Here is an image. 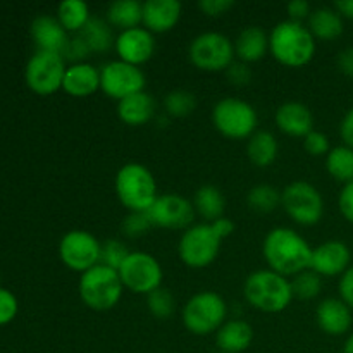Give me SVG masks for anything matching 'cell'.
<instances>
[{"label": "cell", "mask_w": 353, "mask_h": 353, "mask_svg": "<svg viewBox=\"0 0 353 353\" xmlns=\"http://www.w3.org/2000/svg\"><path fill=\"white\" fill-rule=\"evenodd\" d=\"M312 252L314 247L293 228H272L262 241V255L268 268L285 278L310 269Z\"/></svg>", "instance_id": "obj_1"}, {"label": "cell", "mask_w": 353, "mask_h": 353, "mask_svg": "<svg viewBox=\"0 0 353 353\" xmlns=\"http://www.w3.org/2000/svg\"><path fill=\"white\" fill-rule=\"evenodd\" d=\"M317 41L309 28L299 21L285 19L269 33V52L272 57L288 68H302L314 59Z\"/></svg>", "instance_id": "obj_2"}, {"label": "cell", "mask_w": 353, "mask_h": 353, "mask_svg": "<svg viewBox=\"0 0 353 353\" xmlns=\"http://www.w3.org/2000/svg\"><path fill=\"white\" fill-rule=\"evenodd\" d=\"M243 296L250 307L264 314H279L293 302L292 281L271 269L250 272L243 283Z\"/></svg>", "instance_id": "obj_3"}, {"label": "cell", "mask_w": 353, "mask_h": 353, "mask_svg": "<svg viewBox=\"0 0 353 353\" xmlns=\"http://www.w3.org/2000/svg\"><path fill=\"white\" fill-rule=\"evenodd\" d=\"M114 190L130 212H148L159 196L154 172L140 162H128L117 171Z\"/></svg>", "instance_id": "obj_4"}, {"label": "cell", "mask_w": 353, "mask_h": 353, "mask_svg": "<svg viewBox=\"0 0 353 353\" xmlns=\"http://www.w3.org/2000/svg\"><path fill=\"white\" fill-rule=\"evenodd\" d=\"M183 326L195 336L216 334L228 321V303L219 293L203 290L186 300L181 310Z\"/></svg>", "instance_id": "obj_5"}, {"label": "cell", "mask_w": 353, "mask_h": 353, "mask_svg": "<svg viewBox=\"0 0 353 353\" xmlns=\"http://www.w3.org/2000/svg\"><path fill=\"white\" fill-rule=\"evenodd\" d=\"M78 293L88 309L105 312L121 302L124 286L116 269L99 264L79 276Z\"/></svg>", "instance_id": "obj_6"}, {"label": "cell", "mask_w": 353, "mask_h": 353, "mask_svg": "<svg viewBox=\"0 0 353 353\" xmlns=\"http://www.w3.org/2000/svg\"><path fill=\"white\" fill-rule=\"evenodd\" d=\"M212 124L230 140H248L257 131V109L247 100L224 97L212 107Z\"/></svg>", "instance_id": "obj_7"}, {"label": "cell", "mask_w": 353, "mask_h": 353, "mask_svg": "<svg viewBox=\"0 0 353 353\" xmlns=\"http://www.w3.org/2000/svg\"><path fill=\"white\" fill-rule=\"evenodd\" d=\"M281 207L300 226H316L324 216L323 193L305 179H296L281 190Z\"/></svg>", "instance_id": "obj_8"}, {"label": "cell", "mask_w": 353, "mask_h": 353, "mask_svg": "<svg viewBox=\"0 0 353 353\" xmlns=\"http://www.w3.org/2000/svg\"><path fill=\"white\" fill-rule=\"evenodd\" d=\"M219 234L210 223H196L183 231L178 241V255L186 268L205 269L212 264L221 252Z\"/></svg>", "instance_id": "obj_9"}, {"label": "cell", "mask_w": 353, "mask_h": 353, "mask_svg": "<svg viewBox=\"0 0 353 353\" xmlns=\"http://www.w3.org/2000/svg\"><path fill=\"white\" fill-rule=\"evenodd\" d=\"M188 57L195 68L207 72L226 71L234 61V43L219 31H203L196 34L188 47Z\"/></svg>", "instance_id": "obj_10"}, {"label": "cell", "mask_w": 353, "mask_h": 353, "mask_svg": "<svg viewBox=\"0 0 353 353\" xmlns=\"http://www.w3.org/2000/svg\"><path fill=\"white\" fill-rule=\"evenodd\" d=\"M117 272L124 290H130L137 295H150L161 288L164 281V269L161 262L148 252H131Z\"/></svg>", "instance_id": "obj_11"}, {"label": "cell", "mask_w": 353, "mask_h": 353, "mask_svg": "<svg viewBox=\"0 0 353 353\" xmlns=\"http://www.w3.org/2000/svg\"><path fill=\"white\" fill-rule=\"evenodd\" d=\"M100 252L102 243L86 230L68 231L59 243V257L62 264L79 274L100 264Z\"/></svg>", "instance_id": "obj_12"}, {"label": "cell", "mask_w": 353, "mask_h": 353, "mask_svg": "<svg viewBox=\"0 0 353 353\" xmlns=\"http://www.w3.org/2000/svg\"><path fill=\"white\" fill-rule=\"evenodd\" d=\"M65 69V59L61 54L37 50L26 65L28 86L38 95H52L62 88Z\"/></svg>", "instance_id": "obj_13"}, {"label": "cell", "mask_w": 353, "mask_h": 353, "mask_svg": "<svg viewBox=\"0 0 353 353\" xmlns=\"http://www.w3.org/2000/svg\"><path fill=\"white\" fill-rule=\"evenodd\" d=\"M145 85L147 78L138 65L117 59L100 68V90L117 102L134 93L145 92Z\"/></svg>", "instance_id": "obj_14"}, {"label": "cell", "mask_w": 353, "mask_h": 353, "mask_svg": "<svg viewBox=\"0 0 353 353\" xmlns=\"http://www.w3.org/2000/svg\"><path fill=\"white\" fill-rule=\"evenodd\" d=\"M154 228L164 230H188L195 221V207L192 200L178 193H164L159 195L154 205L148 210Z\"/></svg>", "instance_id": "obj_15"}, {"label": "cell", "mask_w": 353, "mask_h": 353, "mask_svg": "<svg viewBox=\"0 0 353 353\" xmlns=\"http://www.w3.org/2000/svg\"><path fill=\"white\" fill-rule=\"evenodd\" d=\"M114 50H116L119 61L140 68L141 64H145V62H148L154 57L155 34L150 33L143 26L124 30L116 37Z\"/></svg>", "instance_id": "obj_16"}, {"label": "cell", "mask_w": 353, "mask_h": 353, "mask_svg": "<svg viewBox=\"0 0 353 353\" xmlns=\"http://www.w3.org/2000/svg\"><path fill=\"white\" fill-rule=\"evenodd\" d=\"M352 265V252L345 241L327 240L317 245L312 252L310 269L321 278H336Z\"/></svg>", "instance_id": "obj_17"}, {"label": "cell", "mask_w": 353, "mask_h": 353, "mask_svg": "<svg viewBox=\"0 0 353 353\" xmlns=\"http://www.w3.org/2000/svg\"><path fill=\"white\" fill-rule=\"evenodd\" d=\"M316 323L327 336H343L352 330V309L340 296L324 299L316 309Z\"/></svg>", "instance_id": "obj_18"}, {"label": "cell", "mask_w": 353, "mask_h": 353, "mask_svg": "<svg viewBox=\"0 0 353 353\" xmlns=\"http://www.w3.org/2000/svg\"><path fill=\"white\" fill-rule=\"evenodd\" d=\"M276 126L281 133L293 138H305L314 130V114L309 105L296 100L283 102L274 114Z\"/></svg>", "instance_id": "obj_19"}, {"label": "cell", "mask_w": 353, "mask_h": 353, "mask_svg": "<svg viewBox=\"0 0 353 353\" xmlns=\"http://www.w3.org/2000/svg\"><path fill=\"white\" fill-rule=\"evenodd\" d=\"M183 14V6L178 0H145L141 24L150 33H168L174 30Z\"/></svg>", "instance_id": "obj_20"}, {"label": "cell", "mask_w": 353, "mask_h": 353, "mask_svg": "<svg viewBox=\"0 0 353 353\" xmlns=\"http://www.w3.org/2000/svg\"><path fill=\"white\" fill-rule=\"evenodd\" d=\"M31 37H33L38 50L55 52L61 55L64 54L65 47L71 40L57 17L52 16H38L31 24Z\"/></svg>", "instance_id": "obj_21"}, {"label": "cell", "mask_w": 353, "mask_h": 353, "mask_svg": "<svg viewBox=\"0 0 353 353\" xmlns=\"http://www.w3.org/2000/svg\"><path fill=\"white\" fill-rule=\"evenodd\" d=\"M62 90L76 99H85L100 90V69L90 62H78L65 69Z\"/></svg>", "instance_id": "obj_22"}, {"label": "cell", "mask_w": 353, "mask_h": 353, "mask_svg": "<svg viewBox=\"0 0 353 353\" xmlns=\"http://www.w3.org/2000/svg\"><path fill=\"white\" fill-rule=\"evenodd\" d=\"M254 341V327L243 319H230L217 330L216 345L221 353H243Z\"/></svg>", "instance_id": "obj_23"}, {"label": "cell", "mask_w": 353, "mask_h": 353, "mask_svg": "<svg viewBox=\"0 0 353 353\" xmlns=\"http://www.w3.org/2000/svg\"><path fill=\"white\" fill-rule=\"evenodd\" d=\"M236 61L252 64L265 57L269 52V34L261 26H247L234 38Z\"/></svg>", "instance_id": "obj_24"}, {"label": "cell", "mask_w": 353, "mask_h": 353, "mask_svg": "<svg viewBox=\"0 0 353 353\" xmlns=\"http://www.w3.org/2000/svg\"><path fill=\"white\" fill-rule=\"evenodd\" d=\"M155 116V100L150 93L140 92L117 102V117L128 126H143Z\"/></svg>", "instance_id": "obj_25"}, {"label": "cell", "mask_w": 353, "mask_h": 353, "mask_svg": "<svg viewBox=\"0 0 353 353\" xmlns=\"http://www.w3.org/2000/svg\"><path fill=\"white\" fill-rule=\"evenodd\" d=\"M307 28L316 40L333 41L343 34L345 23L334 7H317L307 19Z\"/></svg>", "instance_id": "obj_26"}, {"label": "cell", "mask_w": 353, "mask_h": 353, "mask_svg": "<svg viewBox=\"0 0 353 353\" xmlns=\"http://www.w3.org/2000/svg\"><path fill=\"white\" fill-rule=\"evenodd\" d=\"M278 138L268 130H257L247 141V157L257 168H269L278 159Z\"/></svg>", "instance_id": "obj_27"}, {"label": "cell", "mask_w": 353, "mask_h": 353, "mask_svg": "<svg viewBox=\"0 0 353 353\" xmlns=\"http://www.w3.org/2000/svg\"><path fill=\"white\" fill-rule=\"evenodd\" d=\"M193 207H195V212L203 219V223H214V221L224 217L226 199L217 186L202 185L193 195Z\"/></svg>", "instance_id": "obj_28"}, {"label": "cell", "mask_w": 353, "mask_h": 353, "mask_svg": "<svg viewBox=\"0 0 353 353\" xmlns=\"http://www.w3.org/2000/svg\"><path fill=\"white\" fill-rule=\"evenodd\" d=\"M143 17V2L138 0H116L107 7L105 19L110 26L119 28L121 31L137 28Z\"/></svg>", "instance_id": "obj_29"}, {"label": "cell", "mask_w": 353, "mask_h": 353, "mask_svg": "<svg viewBox=\"0 0 353 353\" xmlns=\"http://www.w3.org/2000/svg\"><path fill=\"white\" fill-rule=\"evenodd\" d=\"M57 19L68 33L79 34L92 19L88 3L83 0H64L57 7Z\"/></svg>", "instance_id": "obj_30"}, {"label": "cell", "mask_w": 353, "mask_h": 353, "mask_svg": "<svg viewBox=\"0 0 353 353\" xmlns=\"http://www.w3.org/2000/svg\"><path fill=\"white\" fill-rule=\"evenodd\" d=\"M79 37L85 40L92 54L93 52H97V54L107 52L110 47H114V41H116L112 34V26L107 23V19H102V17H92L88 24L83 28Z\"/></svg>", "instance_id": "obj_31"}, {"label": "cell", "mask_w": 353, "mask_h": 353, "mask_svg": "<svg viewBox=\"0 0 353 353\" xmlns=\"http://www.w3.org/2000/svg\"><path fill=\"white\" fill-rule=\"evenodd\" d=\"M326 171L333 179L341 185L353 181V148L347 145H338L326 155Z\"/></svg>", "instance_id": "obj_32"}, {"label": "cell", "mask_w": 353, "mask_h": 353, "mask_svg": "<svg viewBox=\"0 0 353 353\" xmlns=\"http://www.w3.org/2000/svg\"><path fill=\"white\" fill-rule=\"evenodd\" d=\"M247 203L254 212L271 214L281 205V192L272 185H255L248 190Z\"/></svg>", "instance_id": "obj_33"}, {"label": "cell", "mask_w": 353, "mask_h": 353, "mask_svg": "<svg viewBox=\"0 0 353 353\" xmlns=\"http://www.w3.org/2000/svg\"><path fill=\"white\" fill-rule=\"evenodd\" d=\"M165 114L171 117H186L195 112L196 97L195 93L185 88H176L165 95L164 99Z\"/></svg>", "instance_id": "obj_34"}, {"label": "cell", "mask_w": 353, "mask_h": 353, "mask_svg": "<svg viewBox=\"0 0 353 353\" xmlns=\"http://www.w3.org/2000/svg\"><path fill=\"white\" fill-rule=\"evenodd\" d=\"M290 281H292L293 299L307 302V300H314L316 296H319L323 292V278L312 269H307V271L293 276Z\"/></svg>", "instance_id": "obj_35"}, {"label": "cell", "mask_w": 353, "mask_h": 353, "mask_svg": "<svg viewBox=\"0 0 353 353\" xmlns=\"http://www.w3.org/2000/svg\"><path fill=\"white\" fill-rule=\"evenodd\" d=\"M147 309L155 319H171L176 312V299L171 290L161 286L155 292H152L150 295H147Z\"/></svg>", "instance_id": "obj_36"}, {"label": "cell", "mask_w": 353, "mask_h": 353, "mask_svg": "<svg viewBox=\"0 0 353 353\" xmlns=\"http://www.w3.org/2000/svg\"><path fill=\"white\" fill-rule=\"evenodd\" d=\"M131 252L128 250L126 243L121 240H107L102 243V252H100V264L107 265L110 269H119L123 265V262L126 261V257Z\"/></svg>", "instance_id": "obj_37"}, {"label": "cell", "mask_w": 353, "mask_h": 353, "mask_svg": "<svg viewBox=\"0 0 353 353\" xmlns=\"http://www.w3.org/2000/svg\"><path fill=\"white\" fill-rule=\"evenodd\" d=\"M154 228L148 212H130L121 223V231L128 238H140Z\"/></svg>", "instance_id": "obj_38"}, {"label": "cell", "mask_w": 353, "mask_h": 353, "mask_svg": "<svg viewBox=\"0 0 353 353\" xmlns=\"http://www.w3.org/2000/svg\"><path fill=\"white\" fill-rule=\"evenodd\" d=\"M303 148L312 157H323V155L326 157L333 147H331L330 138H327L326 133H323L319 130H312L303 138Z\"/></svg>", "instance_id": "obj_39"}, {"label": "cell", "mask_w": 353, "mask_h": 353, "mask_svg": "<svg viewBox=\"0 0 353 353\" xmlns=\"http://www.w3.org/2000/svg\"><path fill=\"white\" fill-rule=\"evenodd\" d=\"M90 54H92V50H90L88 45L85 43V40H83L79 34H74V37L69 40L62 57H64L65 61L71 62V64H78V62H86Z\"/></svg>", "instance_id": "obj_40"}, {"label": "cell", "mask_w": 353, "mask_h": 353, "mask_svg": "<svg viewBox=\"0 0 353 353\" xmlns=\"http://www.w3.org/2000/svg\"><path fill=\"white\" fill-rule=\"evenodd\" d=\"M224 72H226L228 81L233 86H238V88H240V86H247L248 83L252 81V69L250 65L245 64V62L234 61Z\"/></svg>", "instance_id": "obj_41"}, {"label": "cell", "mask_w": 353, "mask_h": 353, "mask_svg": "<svg viewBox=\"0 0 353 353\" xmlns=\"http://www.w3.org/2000/svg\"><path fill=\"white\" fill-rule=\"evenodd\" d=\"M17 300L7 290L0 288V324H7L16 317Z\"/></svg>", "instance_id": "obj_42"}, {"label": "cell", "mask_w": 353, "mask_h": 353, "mask_svg": "<svg viewBox=\"0 0 353 353\" xmlns=\"http://www.w3.org/2000/svg\"><path fill=\"white\" fill-rule=\"evenodd\" d=\"M338 207H340V212L348 223L353 224V181L343 185V188L340 190V195H338Z\"/></svg>", "instance_id": "obj_43"}, {"label": "cell", "mask_w": 353, "mask_h": 353, "mask_svg": "<svg viewBox=\"0 0 353 353\" xmlns=\"http://www.w3.org/2000/svg\"><path fill=\"white\" fill-rule=\"evenodd\" d=\"M199 7L207 16L217 17L226 14L230 9H233L234 2L233 0H200Z\"/></svg>", "instance_id": "obj_44"}, {"label": "cell", "mask_w": 353, "mask_h": 353, "mask_svg": "<svg viewBox=\"0 0 353 353\" xmlns=\"http://www.w3.org/2000/svg\"><path fill=\"white\" fill-rule=\"evenodd\" d=\"M338 293H340V299L353 310V264L340 276Z\"/></svg>", "instance_id": "obj_45"}, {"label": "cell", "mask_w": 353, "mask_h": 353, "mask_svg": "<svg viewBox=\"0 0 353 353\" xmlns=\"http://www.w3.org/2000/svg\"><path fill=\"white\" fill-rule=\"evenodd\" d=\"M286 12H288L292 21L303 23V19H309L310 12H312V7H310V3L307 0H292V2L286 3Z\"/></svg>", "instance_id": "obj_46"}, {"label": "cell", "mask_w": 353, "mask_h": 353, "mask_svg": "<svg viewBox=\"0 0 353 353\" xmlns=\"http://www.w3.org/2000/svg\"><path fill=\"white\" fill-rule=\"evenodd\" d=\"M340 138L343 145L353 148V105L345 112L340 121Z\"/></svg>", "instance_id": "obj_47"}, {"label": "cell", "mask_w": 353, "mask_h": 353, "mask_svg": "<svg viewBox=\"0 0 353 353\" xmlns=\"http://www.w3.org/2000/svg\"><path fill=\"white\" fill-rule=\"evenodd\" d=\"M336 65L345 76L353 78V47H347L338 54Z\"/></svg>", "instance_id": "obj_48"}, {"label": "cell", "mask_w": 353, "mask_h": 353, "mask_svg": "<svg viewBox=\"0 0 353 353\" xmlns=\"http://www.w3.org/2000/svg\"><path fill=\"white\" fill-rule=\"evenodd\" d=\"M210 224H212V228L216 230V233L219 234L221 240L223 241L226 240L230 234H233V231H234V223L226 216L221 217V219H217V221H214V223H210Z\"/></svg>", "instance_id": "obj_49"}, {"label": "cell", "mask_w": 353, "mask_h": 353, "mask_svg": "<svg viewBox=\"0 0 353 353\" xmlns=\"http://www.w3.org/2000/svg\"><path fill=\"white\" fill-rule=\"evenodd\" d=\"M333 7L340 12L341 17L353 21V0H338L333 3Z\"/></svg>", "instance_id": "obj_50"}, {"label": "cell", "mask_w": 353, "mask_h": 353, "mask_svg": "<svg viewBox=\"0 0 353 353\" xmlns=\"http://www.w3.org/2000/svg\"><path fill=\"white\" fill-rule=\"evenodd\" d=\"M343 353H353V333H350L347 336V340H345L343 343Z\"/></svg>", "instance_id": "obj_51"}, {"label": "cell", "mask_w": 353, "mask_h": 353, "mask_svg": "<svg viewBox=\"0 0 353 353\" xmlns=\"http://www.w3.org/2000/svg\"><path fill=\"white\" fill-rule=\"evenodd\" d=\"M219 353H221V352H219Z\"/></svg>", "instance_id": "obj_52"}]
</instances>
